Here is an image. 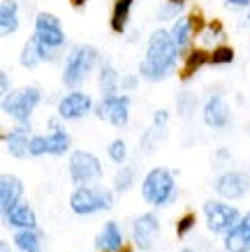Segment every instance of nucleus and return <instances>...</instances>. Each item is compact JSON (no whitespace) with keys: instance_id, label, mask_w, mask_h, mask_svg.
Instances as JSON below:
<instances>
[{"instance_id":"4c0bfd02","label":"nucleus","mask_w":250,"mask_h":252,"mask_svg":"<svg viewBox=\"0 0 250 252\" xmlns=\"http://www.w3.org/2000/svg\"><path fill=\"white\" fill-rule=\"evenodd\" d=\"M248 2H250V0H227V5H232V7H234V5H236V7H246Z\"/></svg>"},{"instance_id":"bb28decb","label":"nucleus","mask_w":250,"mask_h":252,"mask_svg":"<svg viewBox=\"0 0 250 252\" xmlns=\"http://www.w3.org/2000/svg\"><path fill=\"white\" fill-rule=\"evenodd\" d=\"M132 181H135V171L130 167H123L118 174H116V181H114V188L116 192H125L132 185Z\"/></svg>"},{"instance_id":"2f4dec72","label":"nucleus","mask_w":250,"mask_h":252,"mask_svg":"<svg viewBox=\"0 0 250 252\" xmlns=\"http://www.w3.org/2000/svg\"><path fill=\"white\" fill-rule=\"evenodd\" d=\"M220 35H222V28H220V23L215 21V23H211V26H209V31L204 32V35H202V42H206V44H211V42H215V37H220Z\"/></svg>"},{"instance_id":"72a5a7b5","label":"nucleus","mask_w":250,"mask_h":252,"mask_svg":"<svg viewBox=\"0 0 250 252\" xmlns=\"http://www.w3.org/2000/svg\"><path fill=\"white\" fill-rule=\"evenodd\" d=\"M167 2H169V7H167L165 12H162V16L176 14V12H179V9H181L183 5H185V0H167Z\"/></svg>"},{"instance_id":"2eb2a0df","label":"nucleus","mask_w":250,"mask_h":252,"mask_svg":"<svg viewBox=\"0 0 250 252\" xmlns=\"http://www.w3.org/2000/svg\"><path fill=\"white\" fill-rule=\"evenodd\" d=\"M204 123L213 130H220L229 123V109L225 104V99L215 95L204 104Z\"/></svg>"},{"instance_id":"a211bd4d","label":"nucleus","mask_w":250,"mask_h":252,"mask_svg":"<svg viewBox=\"0 0 250 252\" xmlns=\"http://www.w3.org/2000/svg\"><path fill=\"white\" fill-rule=\"evenodd\" d=\"M7 222L9 227H14V229H35V211H33L28 204H19V206L7 213Z\"/></svg>"},{"instance_id":"dca6fc26","label":"nucleus","mask_w":250,"mask_h":252,"mask_svg":"<svg viewBox=\"0 0 250 252\" xmlns=\"http://www.w3.org/2000/svg\"><path fill=\"white\" fill-rule=\"evenodd\" d=\"M102 252H121L123 250V234L118 229V224L116 222H107L102 231H100L98 241H95Z\"/></svg>"},{"instance_id":"9b49d317","label":"nucleus","mask_w":250,"mask_h":252,"mask_svg":"<svg viewBox=\"0 0 250 252\" xmlns=\"http://www.w3.org/2000/svg\"><path fill=\"white\" fill-rule=\"evenodd\" d=\"M93 102L91 97L86 95V93H70L65 97L61 99V104H58V116H61L63 121H76V118H81L91 111Z\"/></svg>"},{"instance_id":"f8f14e48","label":"nucleus","mask_w":250,"mask_h":252,"mask_svg":"<svg viewBox=\"0 0 250 252\" xmlns=\"http://www.w3.org/2000/svg\"><path fill=\"white\" fill-rule=\"evenodd\" d=\"M248 185H250V181L246 174H241V171H227V174H222L215 181V190H218L220 197H225V199H239L248 192Z\"/></svg>"},{"instance_id":"412c9836","label":"nucleus","mask_w":250,"mask_h":252,"mask_svg":"<svg viewBox=\"0 0 250 252\" xmlns=\"http://www.w3.org/2000/svg\"><path fill=\"white\" fill-rule=\"evenodd\" d=\"M169 35H172L176 49H179V54H181L183 49L188 46L190 35H192V23H190V19H179V21H174V26H172Z\"/></svg>"},{"instance_id":"5701e85b","label":"nucleus","mask_w":250,"mask_h":252,"mask_svg":"<svg viewBox=\"0 0 250 252\" xmlns=\"http://www.w3.org/2000/svg\"><path fill=\"white\" fill-rule=\"evenodd\" d=\"M206 61H211V58H209V56H206L202 49H195V51H190L188 58H185V65H183V69H181V79H190L199 67H204Z\"/></svg>"},{"instance_id":"c9c22d12","label":"nucleus","mask_w":250,"mask_h":252,"mask_svg":"<svg viewBox=\"0 0 250 252\" xmlns=\"http://www.w3.org/2000/svg\"><path fill=\"white\" fill-rule=\"evenodd\" d=\"M0 88H2V95L7 97V95H9V74L5 72V69L0 72Z\"/></svg>"},{"instance_id":"423d86ee","label":"nucleus","mask_w":250,"mask_h":252,"mask_svg":"<svg viewBox=\"0 0 250 252\" xmlns=\"http://www.w3.org/2000/svg\"><path fill=\"white\" fill-rule=\"evenodd\" d=\"M204 215H206V224L213 234H227L229 229H234L236 224L241 222L239 211L234 206H227L222 201H206L204 204Z\"/></svg>"},{"instance_id":"c85d7f7f","label":"nucleus","mask_w":250,"mask_h":252,"mask_svg":"<svg viewBox=\"0 0 250 252\" xmlns=\"http://www.w3.org/2000/svg\"><path fill=\"white\" fill-rule=\"evenodd\" d=\"M232 61H234V49H229V46H215V51L211 54L213 65H227Z\"/></svg>"},{"instance_id":"e433bc0d","label":"nucleus","mask_w":250,"mask_h":252,"mask_svg":"<svg viewBox=\"0 0 250 252\" xmlns=\"http://www.w3.org/2000/svg\"><path fill=\"white\" fill-rule=\"evenodd\" d=\"M121 86H123V88H135V86H137V77H132V74H130V77H125L121 81Z\"/></svg>"},{"instance_id":"c756f323","label":"nucleus","mask_w":250,"mask_h":252,"mask_svg":"<svg viewBox=\"0 0 250 252\" xmlns=\"http://www.w3.org/2000/svg\"><path fill=\"white\" fill-rule=\"evenodd\" d=\"M49 153V139L46 137H31V144H28V155L33 158H39V155Z\"/></svg>"},{"instance_id":"473e14b6","label":"nucleus","mask_w":250,"mask_h":252,"mask_svg":"<svg viewBox=\"0 0 250 252\" xmlns=\"http://www.w3.org/2000/svg\"><path fill=\"white\" fill-rule=\"evenodd\" d=\"M167 121H169V116H167L165 109H160V111H155V114H153V123H155V127H158V130H162V127H165Z\"/></svg>"},{"instance_id":"ddd939ff","label":"nucleus","mask_w":250,"mask_h":252,"mask_svg":"<svg viewBox=\"0 0 250 252\" xmlns=\"http://www.w3.org/2000/svg\"><path fill=\"white\" fill-rule=\"evenodd\" d=\"M225 248L227 252H250V211L243 215L234 229L225 234Z\"/></svg>"},{"instance_id":"393cba45","label":"nucleus","mask_w":250,"mask_h":252,"mask_svg":"<svg viewBox=\"0 0 250 252\" xmlns=\"http://www.w3.org/2000/svg\"><path fill=\"white\" fill-rule=\"evenodd\" d=\"M14 243L21 252H42V245H39V236L33 229H23L14 236Z\"/></svg>"},{"instance_id":"ea45409f","label":"nucleus","mask_w":250,"mask_h":252,"mask_svg":"<svg viewBox=\"0 0 250 252\" xmlns=\"http://www.w3.org/2000/svg\"><path fill=\"white\" fill-rule=\"evenodd\" d=\"M181 252H192V250H188V248H183V250Z\"/></svg>"},{"instance_id":"1a4fd4ad","label":"nucleus","mask_w":250,"mask_h":252,"mask_svg":"<svg viewBox=\"0 0 250 252\" xmlns=\"http://www.w3.org/2000/svg\"><path fill=\"white\" fill-rule=\"evenodd\" d=\"M160 231V222L153 213H144L139 215L135 222H132V241L139 250H151L153 243H155V236Z\"/></svg>"},{"instance_id":"aec40b11","label":"nucleus","mask_w":250,"mask_h":252,"mask_svg":"<svg viewBox=\"0 0 250 252\" xmlns=\"http://www.w3.org/2000/svg\"><path fill=\"white\" fill-rule=\"evenodd\" d=\"M16 28H19V9H16V2L2 0V5H0V31H2V35H9Z\"/></svg>"},{"instance_id":"20e7f679","label":"nucleus","mask_w":250,"mask_h":252,"mask_svg":"<svg viewBox=\"0 0 250 252\" xmlns=\"http://www.w3.org/2000/svg\"><path fill=\"white\" fill-rule=\"evenodd\" d=\"M98 63V51L88 44L74 46L72 54L68 56L65 69H63V84L65 86H79L83 81V77L95 67Z\"/></svg>"},{"instance_id":"f03ea898","label":"nucleus","mask_w":250,"mask_h":252,"mask_svg":"<svg viewBox=\"0 0 250 252\" xmlns=\"http://www.w3.org/2000/svg\"><path fill=\"white\" fill-rule=\"evenodd\" d=\"M142 194L151 206H165L176 197V185L174 176L169 174V169L155 167L148 171V176L142 183Z\"/></svg>"},{"instance_id":"f3484780","label":"nucleus","mask_w":250,"mask_h":252,"mask_svg":"<svg viewBox=\"0 0 250 252\" xmlns=\"http://www.w3.org/2000/svg\"><path fill=\"white\" fill-rule=\"evenodd\" d=\"M5 141H7V151L14 155V158H26V155H28L31 137H28V127H26V125L7 132V134H5Z\"/></svg>"},{"instance_id":"4be33fe9","label":"nucleus","mask_w":250,"mask_h":252,"mask_svg":"<svg viewBox=\"0 0 250 252\" xmlns=\"http://www.w3.org/2000/svg\"><path fill=\"white\" fill-rule=\"evenodd\" d=\"M118 86H121V81H118L116 69L111 65L102 67V72H100V91H102V97H114Z\"/></svg>"},{"instance_id":"a878e982","label":"nucleus","mask_w":250,"mask_h":252,"mask_svg":"<svg viewBox=\"0 0 250 252\" xmlns=\"http://www.w3.org/2000/svg\"><path fill=\"white\" fill-rule=\"evenodd\" d=\"M39 61H42L39 44H37V39L35 37H31V42H26V46H23V51H21V65L23 67H28V69H33Z\"/></svg>"},{"instance_id":"6e6552de","label":"nucleus","mask_w":250,"mask_h":252,"mask_svg":"<svg viewBox=\"0 0 250 252\" xmlns=\"http://www.w3.org/2000/svg\"><path fill=\"white\" fill-rule=\"evenodd\" d=\"M35 37L46 46V49H58L65 42V32L61 28V21L56 19L53 14H37V21H35Z\"/></svg>"},{"instance_id":"f257e3e1","label":"nucleus","mask_w":250,"mask_h":252,"mask_svg":"<svg viewBox=\"0 0 250 252\" xmlns=\"http://www.w3.org/2000/svg\"><path fill=\"white\" fill-rule=\"evenodd\" d=\"M179 49H176L174 39L167 31H155L148 39V49H146V58L139 63V72L142 77H146L148 81H160L162 77H167V72L174 67Z\"/></svg>"},{"instance_id":"7c9ffc66","label":"nucleus","mask_w":250,"mask_h":252,"mask_svg":"<svg viewBox=\"0 0 250 252\" xmlns=\"http://www.w3.org/2000/svg\"><path fill=\"white\" fill-rule=\"evenodd\" d=\"M195 222H197L195 213H185L181 220L176 222V236H185V234H188V231L195 227Z\"/></svg>"},{"instance_id":"0eeeda50","label":"nucleus","mask_w":250,"mask_h":252,"mask_svg":"<svg viewBox=\"0 0 250 252\" xmlns=\"http://www.w3.org/2000/svg\"><path fill=\"white\" fill-rule=\"evenodd\" d=\"M70 174H72L74 183L88 185L102 176V167H100V160L93 153H88V151H74V153L70 155Z\"/></svg>"},{"instance_id":"b1692460","label":"nucleus","mask_w":250,"mask_h":252,"mask_svg":"<svg viewBox=\"0 0 250 252\" xmlns=\"http://www.w3.org/2000/svg\"><path fill=\"white\" fill-rule=\"evenodd\" d=\"M130 7H132V0H116L114 14H111V28H114V32H123V31H125Z\"/></svg>"},{"instance_id":"6ab92c4d","label":"nucleus","mask_w":250,"mask_h":252,"mask_svg":"<svg viewBox=\"0 0 250 252\" xmlns=\"http://www.w3.org/2000/svg\"><path fill=\"white\" fill-rule=\"evenodd\" d=\"M49 130H51V134H49V153L51 155H63L68 153L70 148V134L65 130H63L61 125H58V121H49Z\"/></svg>"},{"instance_id":"cd10ccee","label":"nucleus","mask_w":250,"mask_h":252,"mask_svg":"<svg viewBox=\"0 0 250 252\" xmlns=\"http://www.w3.org/2000/svg\"><path fill=\"white\" fill-rule=\"evenodd\" d=\"M109 158H111L116 164H123V160L128 158V146H125L123 139H116V141L109 144Z\"/></svg>"},{"instance_id":"58836bf2","label":"nucleus","mask_w":250,"mask_h":252,"mask_svg":"<svg viewBox=\"0 0 250 252\" xmlns=\"http://www.w3.org/2000/svg\"><path fill=\"white\" fill-rule=\"evenodd\" d=\"M70 2H72L74 7H81V5H83V2H86V0H70Z\"/></svg>"},{"instance_id":"a19ab883","label":"nucleus","mask_w":250,"mask_h":252,"mask_svg":"<svg viewBox=\"0 0 250 252\" xmlns=\"http://www.w3.org/2000/svg\"><path fill=\"white\" fill-rule=\"evenodd\" d=\"M248 19H250V16H248Z\"/></svg>"},{"instance_id":"9d476101","label":"nucleus","mask_w":250,"mask_h":252,"mask_svg":"<svg viewBox=\"0 0 250 252\" xmlns=\"http://www.w3.org/2000/svg\"><path fill=\"white\" fill-rule=\"evenodd\" d=\"M128 109L130 97L128 95H114V97H102L98 107V116L116 125V127H125L128 125Z\"/></svg>"},{"instance_id":"f704fd0d","label":"nucleus","mask_w":250,"mask_h":252,"mask_svg":"<svg viewBox=\"0 0 250 252\" xmlns=\"http://www.w3.org/2000/svg\"><path fill=\"white\" fill-rule=\"evenodd\" d=\"M188 19H190V23H192V32H199L204 28V21H202V14H199V12H192Z\"/></svg>"},{"instance_id":"39448f33","label":"nucleus","mask_w":250,"mask_h":252,"mask_svg":"<svg viewBox=\"0 0 250 252\" xmlns=\"http://www.w3.org/2000/svg\"><path fill=\"white\" fill-rule=\"evenodd\" d=\"M111 206H114V197L109 190H102V188H79L70 197V208L76 215H91Z\"/></svg>"},{"instance_id":"7ed1b4c3","label":"nucleus","mask_w":250,"mask_h":252,"mask_svg":"<svg viewBox=\"0 0 250 252\" xmlns=\"http://www.w3.org/2000/svg\"><path fill=\"white\" fill-rule=\"evenodd\" d=\"M39 102H42L39 88L26 86L21 91L9 93L7 97L2 99V109H5V114L12 116V118L19 121L21 125H28V123H31V116H33V109L37 107Z\"/></svg>"},{"instance_id":"4468645a","label":"nucleus","mask_w":250,"mask_h":252,"mask_svg":"<svg viewBox=\"0 0 250 252\" xmlns=\"http://www.w3.org/2000/svg\"><path fill=\"white\" fill-rule=\"evenodd\" d=\"M21 194H23L21 181L16 176H2V181H0V206H2V213L5 215L12 213L19 206Z\"/></svg>"}]
</instances>
